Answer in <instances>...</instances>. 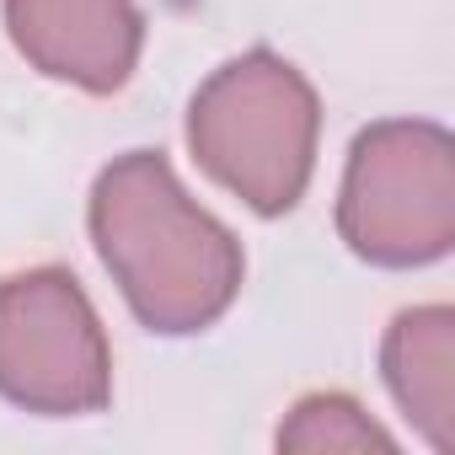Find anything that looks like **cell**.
<instances>
[{
	"instance_id": "cell-2",
	"label": "cell",
	"mask_w": 455,
	"mask_h": 455,
	"mask_svg": "<svg viewBox=\"0 0 455 455\" xmlns=\"http://www.w3.org/2000/svg\"><path fill=\"white\" fill-rule=\"evenodd\" d=\"M316 86L274 49L225 60L188 108L193 161L258 214H290L316 172Z\"/></svg>"
},
{
	"instance_id": "cell-4",
	"label": "cell",
	"mask_w": 455,
	"mask_h": 455,
	"mask_svg": "<svg viewBox=\"0 0 455 455\" xmlns=\"http://www.w3.org/2000/svg\"><path fill=\"white\" fill-rule=\"evenodd\" d=\"M0 396L44 418H86L108 407L113 348L70 268L0 279Z\"/></svg>"
},
{
	"instance_id": "cell-5",
	"label": "cell",
	"mask_w": 455,
	"mask_h": 455,
	"mask_svg": "<svg viewBox=\"0 0 455 455\" xmlns=\"http://www.w3.org/2000/svg\"><path fill=\"white\" fill-rule=\"evenodd\" d=\"M6 33L33 70L92 97L129 86L145 44L134 0H6Z\"/></svg>"
},
{
	"instance_id": "cell-6",
	"label": "cell",
	"mask_w": 455,
	"mask_h": 455,
	"mask_svg": "<svg viewBox=\"0 0 455 455\" xmlns=\"http://www.w3.org/2000/svg\"><path fill=\"white\" fill-rule=\"evenodd\" d=\"M380 375L407 423L434 444L455 450V311L412 306L386 327Z\"/></svg>"
},
{
	"instance_id": "cell-3",
	"label": "cell",
	"mask_w": 455,
	"mask_h": 455,
	"mask_svg": "<svg viewBox=\"0 0 455 455\" xmlns=\"http://www.w3.org/2000/svg\"><path fill=\"white\" fill-rule=\"evenodd\" d=\"M338 236L375 268H428L455 242V145L439 124H370L343 166Z\"/></svg>"
},
{
	"instance_id": "cell-1",
	"label": "cell",
	"mask_w": 455,
	"mask_h": 455,
	"mask_svg": "<svg viewBox=\"0 0 455 455\" xmlns=\"http://www.w3.org/2000/svg\"><path fill=\"white\" fill-rule=\"evenodd\" d=\"M86 225L129 311L161 338L214 327L242 295V242L188 198L161 150H129L102 166Z\"/></svg>"
},
{
	"instance_id": "cell-7",
	"label": "cell",
	"mask_w": 455,
	"mask_h": 455,
	"mask_svg": "<svg viewBox=\"0 0 455 455\" xmlns=\"http://www.w3.org/2000/svg\"><path fill=\"white\" fill-rule=\"evenodd\" d=\"M279 450H396V439L343 391H316L279 423Z\"/></svg>"
}]
</instances>
